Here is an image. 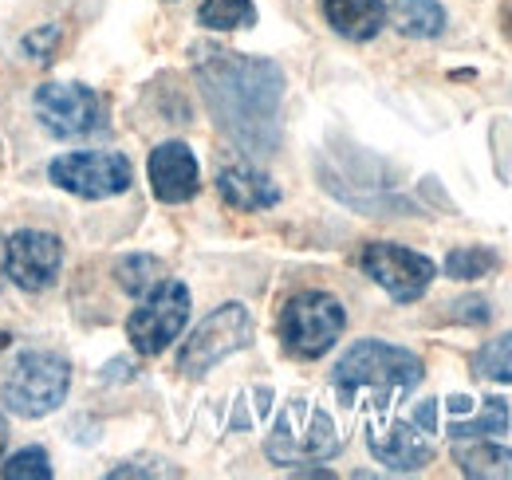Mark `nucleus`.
I'll list each match as a JSON object with an SVG mask.
<instances>
[{
  "instance_id": "19",
  "label": "nucleus",
  "mask_w": 512,
  "mask_h": 480,
  "mask_svg": "<svg viewBox=\"0 0 512 480\" xmlns=\"http://www.w3.org/2000/svg\"><path fill=\"white\" fill-rule=\"evenodd\" d=\"M197 20H201V28H209V32H237V28H253L256 4L253 0H201Z\"/></svg>"
},
{
  "instance_id": "10",
  "label": "nucleus",
  "mask_w": 512,
  "mask_h": 480,
  "mask_svg": "<svg viewBox=\"0 0 512 480\" xmlns=\"http://www.w3.org/2000/svg\"><path fill=\"white\" fill-rule=\"evenodd\" d=\"M32 107L52 138H87L103 130V99L83 83H44Z\"/></svg>"
},
{
  "instance_id": "17",
  "label": "nucleus",
  "mask_w": 512,
  "mask_h": 480,
  "mask_svg": "<svg viewBox=\"0 0 512 480\" xmlns=\"http://www.w3.org/2000/svg\"><path fill=\"white\" fill-rule=\"evenodd\" d=\"M453 461L465 477L473 480H512V453L501 449L497 441H457L453 445Z\"/></svg>"
},
{
  "instance_id": "30",
  "label": "nucleus",
  "mask_w": 512,
  "mask_h": 480,
  "mask_svg": "<svg viewBox=\"0 0 512 480\" xmlns=\"http://www.w3.org/2000/svg\"><path fill=\"white\" fill-rule=\"evenodd\" d=\"M4 449H8V421L0 418V457H4Z\"/></svg>"
},
{
  "instance_id": "28",
  "label": "nucleus",
  "mask_w": 512,
  "mask_h": 480,
  "mask_svg": "<svg viewBox=\"0 0 512 480\" xmlns=\"http://www.w3.org/2000/svg\"><path fill=\"white\" fill-rule=\"evenodd\" d=\"M453 414H465V410H473V398H465V394H457V398H449L446 402Z\"/></svg>"
},
{
  "instance_id": "13",
  "label": "nucleus",
  "mask_w": 512,
  "mask_h": 480,
  "mask_svg": "<svg viewBox=\"0 0 512 480\" xmlns=\"http://www.w3.org/2000/svg\"><path fill=\"white\" fill-rule=\"evenodd\" d=\"M146 174H150V189L158 201L166 205H182L193 201L197 189H201V170H197V158L186 142H162L150 150V162H146Z\"/></svg>"
},
{
  "instance_id": "31",
  "label": "nucleus",
  "mask_w": 512,
  "mask_h": 480,
  "mask_svg": "<svg viewBox=\"0 0 512 480\" xmlns=\"http://www.w3.org/2000/svg\"><path fill=\"white\" fill-rule=\"evenodd\" d=\"M8 339H12V335H8V331H0V351L8 347Z\"/></svg>"
},
{
  "instance_id": "6",
  "label": "nucleus",
  "mask_w": 512,
  "mask_h": 480,
  "mask_svg": "<svg viewBox=\"0 0 512 480\" xmlns=\"http://www.w3.org/2000/svg\"><path fill=\"white\" fill-rule=\"evenodd\" d=\"M186 319H190V288L182 280H162L130 311L127 319L130 347L138 355L154 359V355H162L186 331Z\"/></svg>"
},
{
  "instance_id": "18",
  "label": "nucleus",
  "mask_w": 512,
  "mask_h": 480,
  "mask_svg": "<svg viewBox=\"0 0 512 480\" xmlns=\"http://www.w3.org/2000/svg\"><path fill=\"white\" fill-rule=\"evenodd\" d=\"M512 429V406L509 398H485V410L469 421H449V437L453 441H469V437H505Z\"/></svg>"
},
{
  "instance_id": "8",
  "label": "nucleus",
  "mask_w": 512,
  "mask_h": 480,
  "mask_svg": "<svg viewBox=\"0 0 512 480\" xmlns=\"http://www.w3.org/2000/svg\"><path fill=\"white\" fill-rule=\"evenodd\" d=\"M48 178L83 201H103V197L127 193L134 170L115 150H75V154H60L48 166Z\"/></svg>"
},
{
  "instance_id": "7",
  "label": "nucleus",
  "mask_w": 512,
  "mask_h": 480,
  "mask_svg": "<svg viewBox=\"0 0 512 480\" xmlns=\"http://www.w3.org/2000/svg\"><path fill=\"white\" fill-rule=\"evenodd\" d=\"M253 343V315L245 303H221L213 315H205V323L193 331L178 355V370L201 378L205 370H213L221 359H229L233 351H245Z\"/></svg>"
},
{
  "instance_id": "23",
  "label": "nucleus",
  "mask_w": 512,
  "mask_h": 480,
  "mask_svg": "<svg viewBox=\"0 0 512 480\" xmlns=\"http://www.w3.org/2000/svg\"><path fill=\"white\" fill-rule=\"evenodd\" d=\"M0 477L8 480H52V461L40 445L16 449L8 461H0Z\"/></svg>"
},
{
  "instance_id": "11",
  "label": "nucleus",
  "mask_w": 512,
  "mask_h": 480,
  "mask_svg": "<svg viewBox=\"0 0 512 480\" xmlns=\"http://www.w3.org/2000/svg\"><path fill=\"white\" fill-rule=\"evenodd\" d=\"M64 248L52 233L20 229L0 244V272L24 292H48L60 280Z\"/></svg>"
},
{
  "instance_id": "15",
  "label": "nucleus",
  "mask_w": 512,
  "mask_h": 480,
  "mask_svg": "<svg viewBox=\"0 0 512 480\" xmlns=\"http://www.w3.org/2000/svg\"><path fill=\"white\" fill-rule=\"evenodd\" d=\"M323 16L343 40L367 44L383 32L386 4L383 0H323Z\"/></svg>"
},
{
  "instance_id": "2",
  "label": "nucleus",
  "mask_w": 512,
  "mask_h": 480,
  "mask_svg": "<svg viewBox=\"0 0 512 480\" xmlns=\"http://www.w3.org/2000/svg\"><path fill=\"white\" fill-rule=\"evenodd\" d=\"M422 374L426 366L414 351L390 347L379 339H363L335 362L331 386L343 406H359V398H367L375 410H390L394 398L410 394L422 382Z\"/></svg>"
},
{
  "instance_id": "1",
  "label": "nucleus",
  "mask_w": 512,
  "mask_h": 480,
  "mask_svg": "<svg viewBox=\"0 0 512 480\" xmlns=\"http://www.w3.org/2000/svg\"><path fill=\"white\" fill-rule=\"evenodd\" d=\"M193 75L209 115L233 146L253 158H268L280 146L284 71L276 63L225 48H205L193 60Z\"/></svg>"
},
{
  "instance_id": "26",
  "label": "nucleus",
  "mask_w": 512,
  "mask_h": 480,
  "mask_svg": "<svg viewBox=\"0 0 512 480\" xmlns=\"http://www.w3.org/2000/svg\"><path fill=\"white\" fill-rule=\"evenodd\" d=\"M107 477L123 480V477H170V469H150V465H138V461H130V465H119V469H111Z\"/></svg>"
},
{
  "instance_id": "20",
  "label": "nucleus",
  "mask_w": 512,
  "mask_h": 480,
  "mask_svg": "<svg viewBox=\"0 0 512 480\" xmlns=\"http://www.w3.org/2000/svg\"><path fill=\"white\" fill-rule=\"evenodd\" d=\"M115 280H119V288L134 296V300H142L154 284H162L166 280V264L158 260V256H127V260H119V268H115Z\"/></svg>"
},
{
  "instance_id": "25",
  "label": "nucleus",
  "mask_w": 512,
  "mask_h": 480,
  "mask_svg": "<svg viewBox=\"0 0 512 480\" xmlns=\"http://www.w3.org/2000/svg\"><path fill=\"white\" fill-rule=\"evenodd\" d=\"M453 307H457V311H453V319H461V323H477V327H481V323H489V315H493V311H489V300H481V296L457 300Z\"/></svg>"
},
{
  "instance_id": "14",
  "label": "nucleus",
  "mask_w": 512,
  "mask_h": 480,
  "mask_svg": "<svg viewBox=\"0 0 512 480\" xmlns=\"http://www.w3.org/2000/svg\"><path fill=\"white\" fill-rule=\"evenodd\" d=\"M217 193L229 209H241V213H260V209H272L280 201L276 181L260 174L256 166H225L217 174Z\"/></svg>"
},
{
  "instance_id": "21",
  "label": "nucleus",
  "mask_w": 512,
  "mask_h": 480,
  "mask_svg": "<svg viewBox=\"0 0 512 480\" xmlns=\"http://www.w3.org/2000/svg\"><path fill=\"white\" fill-rule=\"evenodd\" d=\"M501 264V256L485 244H469V248H453L446 256V276L449 280H481Z\"/></svg>"
},
{
  "instance_id": "4",
  "label": "nucleus",
  "mask_w": 512,
  "mask_h": 480,
  "mask_svg": "<svg viewBox=\"0 0 512 480\" xmlns=\"http://www.w3.org/2000/svg\"><path fill=\"white\" fill-rule=\"evenodd\" d=\"M71 390V366L56 351H24L16 355L12 374L0 386V402L16 418H48L60 410Z\"/></svg>"
},
{
  "instance_id": "24",
  "label": "nucleus",
  "mask_w": 512,
  "mask_h": 480,
  "mask_svg": "<svg viewBox=\"0 0 512 480\" xmlns=\"http://www.w3.org/2000/svg\"><path fill=\"white\" fill-rule=\"evenodd\" d=\"M56 40H60V28L52 24V28H36V32H28V36L20 40V48H24L28 60H48L52 48H56Z\"/></svg>"
},
{
  "instance_id": "16",
  "label": "nucleus",
  "mask_w": 512,
  "mask_h": 480,
  "mask_svg": "<svg viewBox=\"0 0 512 480\" xmlns=\"http://www.w3.org/2000/svg\"><path fill=\"white\" fill-rule=\"evenodd\" d=\"M386 16L410 40H434L446 32V8L438 0H394Z\"/></svg>"
},
{
  "instance_id": "12",
  "label": "nucleus",
  "mask_w": 512,
  "mask_h": 480,
  "mask_svg": "<svg viewBox=\"0 0 512 480\" xmlns=\"http://www.w3.org/2000/svg\"><path fill=\"white\" fill-rule=\"evenodd\" d=\"M367 445L375 461H383L390 473H418L422 465L434 461V441L422 433L418 421H371Z\"/></svg>"
},
{
  "instance_id": "29",
  "label": "nucleus",
  "mask_w": 512,
  "mask_h": 480,
  "mask_svg": "<svg viewBox=\"0 0 512 480\" xmlns=\"http://www.w3.org/2000/svg\"><path fill=\"white\" fill-rule=\"evenodd\" d=\"M501 28H505V36L512 40V0L505 4V8H501Z\"/></svg>"
},
{
  "instance_id": "9",
  "label": "nucleus",
  "mask_w": 512,
  "mask_h": 480,
  "mask_svg": "<svg viewBox=\"0 0 512 480\" xmlns=\"http://www.w3.org/2000/svg\"><path fill=\"white\" fill-rule=\"evenodd\" d=\"M359 264L394 303L422 300L430 292L434 276H438L430 256H422L414 248H402V244H390V240H371L359 256Z\"/></svg>"
},
{
  "instance_id": "27",
  "label": "nucleus",
  "mask_w": 512,
  "mask_h": 480,
  "mask_svg": "<svg viewBox=\"0 0 512 480\" xmlns=\"http://www.w3.org/2000/svg\"><path fill=\"white\" fill-rule=\"evenodd\" d=\"M414 421H418L426 433H438V402H422V406L414 410Z\"/></svg>"
},
{
  "instance_id": "22",
  "label": "nucleus",
  "mask_w": 512,
  "mask_h": 480,
  "mask_svg": "<svg viewBox=\"0 0 512 480\" xmlns=\"http://www.w3.org/2000/svg\"><path fill=\"white\" fill-rule=\"evenodd\" d=\"M473 374L485 378V382L509 386L512 382V331L501 335V339H493V343H485V347L473 355Z\"/></svg>"
},
{
  "instance_id": "3",
  "label": "nucleus",
  "mask_w": 512,
  "mask_h": 480,
  "mask_svg": "<svg viewBox=\"0 0 512 480\" xmlns=\"http://www.w3.org/2000/svg\"><path fill=\"white\" fill-rule=\"evenodd\" d=\"M343 449V437L335 429L331 414L308 402V398H292L280 418L272 425L264 453L272 465H308V461H331Z\"/></svg>"
},
{
  "instance_id": "5",
  "label": "nucleus",
  "mask_w": 512,
  "mask_h": 480,
  "mask_svg": "<svg viewBox=\"0 0 512 480\" xmlns=\"http://www.w3.org/2000/svg\"><path fill=\"white\" fill-rule=\"evenodd\" d=\"M280 343L292 359H323L343 327H347V311L343 303L327 292H296L280 311Z\"/></svg>"
}]
</instances>
